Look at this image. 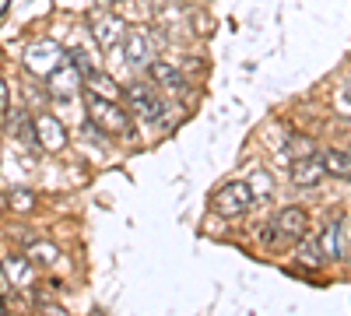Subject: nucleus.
Returning a JSON list of instances; mask_svg holds the SVG:
<instances>
[{
	"instance_id": "f257e3e1",
	"label": "nucleus",
	"mask_w": 351,
	"mask_h": 316,
	"mask_svg": "<svg viewBox=\"0 0 351 316\" xmlns=\"http://www.w3.org/2000/svg\"><path fill=\"white\" fill-rule=\"evenodd\" d=\"M88 120L92 127H99L109 137H127L134 120H130V109L120 106V99H102L95 92H88Z\"/></svg>"
},
{
	"instance_id": "f03ea898",
	"label": "nucleus",
	"mask_w": 351,
	"mask_h": 316,
	"mask_svg": "<svg viewBox=\"0 0 351 316\" xmlns=\"http://www.w3.org/2000/svg\"><path fill=\"white\" fill-rule=\"evenodd\" d=\"M253 204H256V200H253L246 180H232V183L218 186L215 197H211V211L221 215V218H243V215H250Z\"/></svg>"
},
{
	"instance_id": "7ed1b4c3",
	"label": "nucleus",
	"mask_w": 351,
	"mask_h": 316,
	"mask_svg": "<svg viewBox=\"0 0 351 316\" xmlns=\"http://www.w3.org/2000/svg\"><path fill=\"white\" fill-rule=\"evenodd\" d=\"M123 99H127L130 117H137L141 123H158L165 117V106H162V95L155 92V84L134 81L130 88H123Z\"/></svg>"
},
{
	"instance_id": "20e7f679",
	"label": "nucleus",
	"mask_w": 351,
	"mask_h": 316,
	"mask_svg": "<svg viewBox=\"0 0 351 316\" xmlns=\"http://www.w3.org/2000/svg\"><path fill=\"white\" fill-rule=\"evenodd\" d=\"M64 49H60V42L56 39H32L25 46V71L32 74V77H49L56 67H60V60H64Z\"/></svg>"
},
{
	"instance_id": "39448f33",
	"label": "nucleus",
	"mask_w": 351,
	"mask_h": 316,
	"mask_svg": "<svg viewBox=\"0 0 351 316\" xmlns=\"http://www.w3.org/2000/svg\"><path fill=\"white\" fill-rule=\"evenodd\" d=\"M88 32H92V39L99 42V49H112V46H120L123 36H127V21L109 11V8H99L88 14Z\"/></svg>"
},
{
	"instance_id": "423d86ee",
	"label": "nucleus",
	"mask_w": 351,
	"mask_h": 316,
	"mask_svg": "<svg viewBox=\"0 0 351 316\" xmlns=\"http://www.w3.org/2000/svg\"><path fill=\"white\" fill-rule=\"evenodd\" d=\"M32 134H36V148L46 155H60L67 148V127L46 109L32 112Z\"/></svg>"
},
{
	"instance_id": "0eeeda50",
	"label": "nucleus",
	"mask_w": 351,
	"mask_h": 316,
	"mask_svg": "<svg viewBox=\"0 0 351 316\" xmlns=\"http://www.w3.org/2000/svg\"><path fill=\"white\" fill-rule=\"evenodd\" d=\"M81 81H84V74L77 71V64L71 60V56H64L60 67L46 77V95L49 99H74L81 92Z\"/></svg>"
},
{
	"instance_id": "6e6552de",
	"label": "nucleus",
	"mask_w": 351,
	"mask_h": 316,
	"mask_svg": "<svg viewBox=\"0 0 351 316\" xmlns=\"http://www.w3.org/2000/svg\"><path fill=\"white\" fill-rule=\"evenodd\" d=\"M123 60L130 67H148L155 60V39L148 28H127L123 36Z\"/></svg>"
},
{
	"instance_id": "1a4fd4ad",
	"label": "nucleus",
	"mask_w": 351,
	"mask_h": 316,
	"mask_svg": "<svg viewBox=\"0 0 351 316\" xmlns=\"http://www.w3.org/2000/svg\"><path fill=\"white\" fill-rule=\"evenodd\" d=\"M274 225H278V232L281 239H291V243H299L306 232H309V211L299 208V204H288L274 215Z\"/></svg>"
},
{
	"instance_id": "9d476101",
	"label": "nucleus",
	"mask_w": 351,
	"mask_h": 316,
	"mask_svg": "<svg viewBox=\"0 0 351 316\" xmlns=\"http://www.w3.org/2000/svg\"><path fill=\"white\" fill-rule=\"evenodd\" d=\"M324 176H327V169H324V162H319L316 151L295 155V162H291V169H288V180L295 186H316V183H324Z\"/></svg>"
},
{
	"instance_id": "9b49d317",
	"label": "nucleus",
	"mask_w": 351,
	"mask_h": 316,
	"mask_svg": "<svg viewBox=\"0 0 351 316\" xmlns=\"http://www.w3.org/2000/svg\"><path fill=\"white\" fill-rule=\"evenodd\" d=\"M148 74H152V81H155V88H162L165 95H183V92L190 88L186 77H183V71H176L172 64L152 60V64H148Z\"/></svg>"
},
{
	"instance_id": "f8f14e48",
	"label": "nucleus",
	"mask_w": 351,
	"mask_h": 316,
	"mask_svg": "<svg viewBox=\"0 0 351 316\" xmlns=\"http://www.w3.org/2000/svg\"><path fill=\"white\" fill-rule=\"evenodd\" d=\"M316 243H319L324 260H344V225H341V221L324 225V232H319Z\"/></svg>"
},
{
	"instance_id": "ddd939ff",
	"label": "nucleus",
	"mask_w": 351,
	"mask_h": 316,
	"mask_svg": "<svg viewBox=\"0 0 351 316\" xmlns=\"http://www.w3.org/2000/svg\"><path fill=\"white\" fill-rule=\"evenodd\" d=\"M8 134L25 148H36V134H32V112L28 109H14L8 112Z\"/></svg>"
},
{
	"instance_id": "4468645a",
	"label": "nucleus",
	"mask_w": 351,
	"mask_h": 316,
	"mask_svg": "<svg viewBox=\"0 0 351 316\" xmlns=\"http://www.w3.org/2000/svg\"><path fill=\"white\" fill-rule=\"evenodd\" d=\"M319 162H324L327 169V176H337V180H351V155L341 151V148H324V151H316Z\"/></svg>"
},
{
	"instance_id": "2eb2a0df",
	"label": "nucleus",
	"mask_w": 351,
	"mask_h": 316,
	"mask_svg": "<svg viewBox=\"0 0 351 316\" xmlns=\"http://www.w3.org/2000/svg\"><path fill=\"white\" fill-rule=\"evenodd\" d=\"M25 256H28V264H32L36 271H49L56 260H60V250H56L53 243H43V239H36V243H28Z\"/></svg>"
},
{
	"instance_id": "dca6fc26",
	"label": "nucleus",
	"mask_w": 351,
	"mask_h": 316,
	"mask_svg": "<svg viewBox=\"0 0 351 316\" xmlns=\"http://www.w3.org/2000/svg\"><path fill=\"white\" fill-rule=\"evenodd\" d=\"M84 84H88V92H95V95H102V99H123V88H120V84H116L102 67L92 71V74H84Z\"/></svg>"
},
{
	"instance_id": "f3484780",
	"label": "nucleus",
	"mask_w": 351,
	"mask_h": 316,
	"mask_svg": "<svg viewBox=\"0 0 351 316\" xmlns=\"http://www.w3.org/2000/svg\"><path fill=\"white\" fill-rule=\"evenodd\" d=\"M246 186H250L253 200H267V197L274 193V180H271V172H267V169H253V172H250V180H246Z\"/></svg>"
},
{
	"instance_id": "a211bd4d",
	"label": "nucleus",
	"mask_w": 351,
	"mask_h": 316,
	"mask_svg": "<svg viewBox=\"0 0 351 316\" xmlns=\"http://www.w3.org/2000/svg\"><path fill=\"white\" fill-rule=\"evenodd\" d=\"M295 260H299V264H306V267H324V253H319V243H316L309 232L299 239V253H295Z\"/></svg>"
},
{
	"instance_id": "6ab92c4d",
	"label": "nucleus",
	"mask_w": 351,
	"mask_h": 316,
	"mask_svg": "<svg viewBox=\"0 0 351 316\" xmlns=\"http://www.w3.org/2000/svg\"><path fill=\"white\" fill-rule=\"evenodd\" d=\"M4 204H8L11 211H18V215H32V211H36V193H32V190H11V193L4 197Z\"/></svg>"
},
{
	"instance_id": "aec40b11",
	"label": "nucleus",
	"mask_w": 351,
	"mask_h": 316,
	"mask_svg": "<svg viewBox=\"0 0 351 316\" xmlns=\"http://www.w3.org/2000/svg\"><path fill=\"white\" fill-rule=\"evenodd\" d=\"M4 271H8L11 278H18V284H21V289L28 284V278L36 274V267L28 264V256H25V253H21V256H8V260H4Z\"/></svg>"
},
{
	"instance_id": "412c9836",
	"label": "nucleus",
	"mask_w": 351,
	"mask_h": 316,
	"mask_svg": "<svg viewBox=\"0 0 351 316\" xmlns=\"http://www.w3.org/2000/svg\"><path fill=\"white\" fill-rule=\"evenodd\" d=\"M278 239H281V232H278V225H274V221L260 225V243H263V246H274Z\"/></svg>"
},
{
	"instance_id": "4be33fe9",
	"label": "nucleus",
	"mask_w": 351,
	"mask_h": 316,
	"mask_svg": "<svg viewBox=\"0 0 351 316\" xmlns=\"http://www.w3.org/2000/svg\"><path fill=\"white\" fill-rule=\"evenodd\" d=\"M4 109H8V81L0 77V112H4Z\"/></svg>"
},
{
	"instance_id": "5701e85b",
	"label": "nucleus",
	"mask_w": 351,
	"mask_h": 316,
	"mask_svg": "<svg viewBox=\"0 0 351 316\" xmlns=\"http://www.w3.org/2000/svg\"><path fill=\"white\" fill-rule=\"evenodd\" d=\"M99 4H102V8H109V4H116V0H99Z\"/></svg>"
},
{
	"instance_id": "b1692460",
	"label": "nucleus",
	"mask_w": 351,
	"mask_h": 316,
	"mask_svg": "<svg viewBox=\"0 0 351 316\" xmlns=\"http://www.w3.org/2000/svg\"><path fill=\"white\" fill-rule=\"evenodd\" d=\"M4 208H8V204H4V197H0V211H4Z\"/></svg>"
}]
</instances>
